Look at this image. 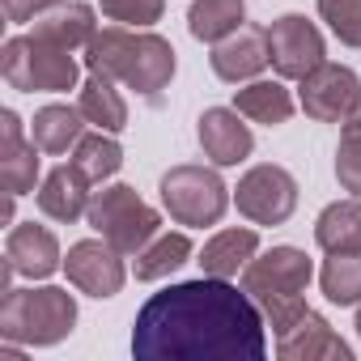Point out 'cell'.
Returning <instances> with one entry per match:
<instances>
[{"mask_svg": "<svg viewBox=\"0 0 361 361\" xmlns=\"http://www.w3.org/2000/svg\"><path fill=\"white\" fill-rule=\"evenodd\" d=\"M340 140H353V145H361V106L344 119V128H340Z\"/></svg>", "mask_w": 361, "mask_h": 361, "instance_id": "cell-32", "label": "cell"}, {"mask_svg": "<svg viewBox=\"0 0 361 361\" xmlns=\"http://www.w3.org/2000/svg\"><path fill=\"white\" fill-rule=\"evenodd\" d=\"M196 136H200V149L213 166H238L255 149L251 123H243V115L234 106H209L196 119Z\"/></svg>", "mask_w": 361, "mask_h": 361, "instance_id": "cell-13", "label": "cell"}, {"mask_svg": "<svg viewBox=\"0 0 361 361\" xmlns=\"http://www.w3.org/2000/svg\"><path fill=\"white\" fill-rule=\"evenodd\" d=\"M81 136H85V115H81V106L47 102V106H39L35 119H30V140H35L43 153H51V157L73 153Z\"/></svg>", "mask_w": 361, "mask_h": 361, "instance_id": "cell-19", "label": "cell"}, {"mask_svg": "<svg viewBox=\"0 0 361 361\" xmlns=\"http://www.w3.org/2000/svg\"><path fill=\"white\" fill-rule=\"evenodd\" d=\"M213 73L230 85H243V81H255L268 64H272V51H268V30L259 26H243L234 30L230 39L213 43V56H209Z\"/></svg>", "mask_w": 361, "mask_h": 361, "instance_id": "cell-14", "label": "cell"}, {"mask_svg": "<svg viewBox=\"0 0 361 361\" xmlns=\"http://www.w3.org/2000/svg\"><path fill=\"white\" fill-rule=\"evenodd\" d=\"M90 188H94V183L81 174L77 161L56 166L43 183H39V213L51 217V221H60V226H73V221H81V217L90 213V200H94Z\"/></svg>", "mask_w": 361, "mask_h": 361, "instance_id": "cell-17", "label": "cell"}, {"mask_svg": "<svg viewBox=\"0 0 361 361\" xmlns=\"http://www.w3.org/2000/svg\"><path fill=\"white\" fill-rule=\"evenodd\" d=\"M314 243L319 251H361V200H336L314 217Z\"/></svg>", "mask_w": 361, "mask_h": 361, "instance_id": "cell-23", "label": "cell"}, {"mask_svg": "<svg viewBox=\"0 0 361 361\" xmlns=\"http://www.w3.org/2000/svg\"><path fill=\"white\" fill-rule=\"evenodd\" d=\"M234 204L251 226H285L298 209V178L276 161H259L238 178Z\"/></svg>", "mask_w": 361, "mask_h": 361, "instance_id": "cell-8", "label": "cell"}, {"mask_svg": "<svg viewBox=\"0 0 361 361\" xmlns=\"http://www.w3.org/2000/svg\"><path fill=\"white\" fill-rule=\"evenodd\" d=\"M319 18L344 47H361V0H319Z\"/></svg>", "mask_w": 361, "mask_h": 361, "instance_id": "cell-28", "label": "cell"}, {"mask_svg": "<svg viewBox=\"0 0 361 361\" xmlns=\"http://www.w3.org/2000/svg\"><path fill=\"white\" fill-rule=\"evenodd\" d=\"M336 178H340L344 192H353L361 200V145L340 140V149H336Z\"/></svg>", "mask_w": 361, "mask_h": 361, "instance_id": "cell-30", "label": "cell"}, {"mask_svg": "<svg viewBox=\"0 0 361 361\" xmlns=\"http://www.w3.org/2000/svg\"><path fill=\"white\" fill-rule=\"evenodd\" d=\"M0 5H5V18L9 22H39L43 13H51L56 5H64V0H0Z\"/></svg>", "mask_w": 361, "mask_h": 361, "instance_id": "cell-31", "label": "cell"}, {"mask_svg": "<svg viewBox=\"0 0 361 361\" xmlns=\"http://www.w3.org/2000/svg\"><path fill=\"white\" fill-rule=\"evenodd\" d=\"M77 106H81L85 123H94V128H102V132H123V128H128V102H123V94L115 90V81L102 77V73H90V77L81 81Z\"/></svg>", "mask_w": 361, "mask_h": 361, "instance_id": "cell-22", "label": "cell"}, {"mask_svg": "<svg viewBox=\"0 0 361 361\" xmlns=\"http://www.w3.org/2000/svg\"><path fill=\"white\" fill-rule=\"evenodd\" d=\"M77 327V298L60 285H30L5 289L0 298V340H13L26 348H51L68 340Z\"/></svg>", "mask_w": 361, "mask_h": 361, "instance_id": "cell-4", "label": "cell"}, {"mask_svg": "<svg viewBox=\"0 0 361 361\" xmlns=\"http://www.w3.org/2000/svg\"><path fill=\"white\" fill-rule=\"evenodd\" d=\"M0 73H5V81L13 90H22V94H68L81 81L77 51L39 39L35 30L13 35L5 47H0Z\"/></svg>", "mask_w": 361, "mask_h": 361, "instance_id": "cell-5", "label": "cell"}, {"mask_svg": "<svg viewBox=\"0 0 361 361\" xmlns=\"http://www.w3.org/2000/svg\"><path fill=\"white\" fill-rule=\"evenodd\" d=\"M73 161L81 166V174L90 178V183H106L111 174H119V166H123V149H119V140H115V132H85L81 140H77V149H73Z\"/></svg>", "mask_w": 361, "mask_h": 361, "instance_id": "cell-27", "label": "cell"}, {"mask_svg": "<svg viewBox=\"0 0 361 361\" xmlns=\"http://www.w3.org/2000/svg\"><path fill=\"white\" fill-rule=\"evenodd\" d=\"M128 255H119L102 234L98 238H81L68 247L64 255V272H68V285L85 298H115L128 281V268H123Z\"/></svg>", "mask_w": 361, "mask_h": 361, "instance_id": "cell-11", "label": "cell"}, {"mask_svg": "<svg viewBox=\"0 0 361 361\" xmlns=\"http://www.w3.org/2000/svg\"><path fill=\"white\" fill-rule=\"evenodd\" d=\"M234 111L251 123H264V128H281L289 123L293 115V94L281 85V81H247L243 90H234Z\"/></svg>", "mask_w": 361, "mask_h": 361, "instance_id": "cell-21", "label": "cell"}, {"mask_svg": "<svg viewBox=\"0 0 361 361\" xmlns=\"http://www.w3.org/2000/svg\"><path fill=\"white\" fill-rule=\"evenodd\" d=\"M243 26H247V5L243 0H196L188 9V30L200 43H221Z\"/></svg>", "mask_w": 361, "mask_h": 361, "instance_id": "cell-25", "label": "cell"}, {"mask_svg": "<svg viewBox=\"0 0 361 361\" xmlns=\"http://www.w3.org/2000/svg\"><path fill=\"white\" fill-rule=\"evenodd\" d=\"M268 51H272V68L281 81H302L327 60V43L319 26L302 13H285L268 26Z\"/></svg>", "mask_w": 361, "mask_h": 361, "instance_id": "cell-10", "label": "cell"}, {"mask_svg": "<svg viewBox=\"0 0 361 361\" xmlns=\"http://www.w3.org/2000/svg\"><path fill=\"white\" fill-rule=\"evenodd\" d=\"M90 230L102 234L119 255H136L145 251L157 234H161V213L153 204H145L136 196V188L128 183H111L102 192H94L90 213H85Z\"/></svg>", "mask_w": 361, "mask_h": 361, "instance_id": "cell-6", "label": "cell"}, {"mask_svg": "<svg viewBox=\"0 0 361 361\" xmlns=\"http://www.w3.org/2000/svg\"><path fill=\"white\" fill-rule=\"evenodd\" d=\"M314 276V264L302 247H272L264 255H255L243 268V289L251 293V302L264 310L272 331H285L302 310H306V285Z\"/></svg>", "mask_w": 361, "mask_h": 361, "instance_id": "cell-3", "label": "cell"}, {"mask_svg": "<svg viewBox=\"0 0 361 361\" xmlns=\"http://www.w3.org/2000/svg\"><path fill=\"white\" fill-rule=\"evenodd\" d=\"M98 9H102V18H106V22L149 30L153 22H161L166 0H98Z\"/></svg>", "mask_w": 361, "mask_h": 361, "instance_id": "cell-29", "label": "cell"}, {"mask_svg": "<svg viewBox=\"0 0 361 361\" xmlns=\"http://www.w3.org/2000/svg\"><path fill=\"white\" fill-rule=\"evenodd\" d=\"M298 106L314 123H344L361 106V77L344 64L323 60L314 73L298 81Z\"/></svg>", "mask_w": 361, "mask_h": 361, "instance_id": "cell-9", "label": "cell"}, {"mask_svg": "<svg viewBox=\"0 0 361 361\" xmlns=\"http://www.w3.org/2000/svg\"><path fill=\"white\" fill-rule=\"evenodd\" d=\"M5 264L26 276V281H47L56 268H64V255H60V238L47 230V226H35V221H22L9 230L5 238Z\"/></svg>", "mask_w": 361, "mask_h": 361, "instance_id": "cell-15", "label": "cell"}, {"mask_svg": "<svg viewBox=\"0 0 361 361\" xmlns=\"http://www.w3.org/2000/svg\"><path fill=\"white\" fill-rule=\"evenodd\" d=\"M264 310L247 289L200 276L153 293L132 323L136 361H264Z\"/></svg>", "mask_w": 361, "mask_h": 361, "instance_id": "cell-1", "label": "cell"}, {"mask_svg": "<svg viewBox=\"0 0 361 361\" xmlns=\"http://www.w3.org/2000/svg\"><path fill=\"white\" fill-rule=\"evenodd\" d=\"M259 255V234L251 230V226H234V230H217L204 247H200V268H204V276H221V281H230V276H238L251 259Z\"/></svg>", "mask_w": 361, "mask_h": 361, "instance_id": "cell-18", "label": "cell"}, {"mask_svg": "<svg viewBox=\"0 0 361 361\" xmlns=\"http://www.w3.org/2000/svg\"><path fill=\"white\" fill-rule=\"evenodd\" d=\"M157 192H161V209L170 213V221L188 226V230L217 226L230 209V188L221 183V174L213 166H196V161L170 166L161 174Z\"/></svg>", "mask_w": 361, "mask_h": 361, "instance_id": "cell-7", "label": "cell"}, {"mask_svg": "<svg viewBox=\"0 0 361 361\" xmlns=\"http://www.w3.org/2000/svg\"><path fill=\"white\" fill-rule=\"evenodd\" d=\"M353 327H357V336H361V302H357V323H353Z\"/></svg>", "mask_w": 361, "mask_h": 361, "instance_id": "cell-33", "label": "cell"}, {"mask_svg": "<svg viewBox=\"0 0 361 361\" xmlns=\"http://www.w3.org/2000/svg\"><path fill=\"white\" fill-rule=\"evenodd\" d=\"M35 35L56 43V47H68V51H85L90 39L98 35V18L90 5H81V0H68V5H56L51 13H43L35 22Z\"/></svg>", "mask_w": 361, "mask_h": 361, "instance_id": "cell-20", "label": "cell"}, {"mask_svg": "<svg viewBox=\"0 0 361 361\" xmlns=\"http://www.w3.org/2000/svg\"><path fill=\"white\" fill-rule=\"evenodd\" d=\"M192 259V238L183 234V230H161L145 251H136L132 255V272H136V281H161V276H170V272H178Z\"/></svg>", "mask_w": 361, "mask_h": 361, "instance_id": "cell-24", "label": "cell"}, {"mask_svg": "<svg viewBox=\"0 0 361 361\" xmlns=\"http://www.w3.org/2000/svg\"><path fill=\"white\" fill-rule=\"evenodd\" d=\"M319 289L331 306H357L361 302V251H336L319 268Z\"/></svg>", "mask_w": 361, "mask_h": 361, "instance_id": "cell-26", "label": "cell"}, {"mask_svg": "<svg viewBox=\"0 0 361 361\" xmlns=\"http://www.w3.org/2000/svg\"><path fill=\"white\" fill-rule=\"evenodd\" d=\"M276 357L281 361H353V348L331 331V323L319 310H302L285 331H276Z\"/></svg>", "mask_w": 361, "mask_h": 361, "instance_id": "cell-12", "label": "cell"}, {"mask_svg": "<svg viewBox=\"0 0 361 361\" xmlns=\"http://www.w3.org/2000/svg\"><path fill=\"white\" fill-rule=\"evenodd\" d=\"M85 68L90 73H102L111 77L115 85L123 90H136L140 98L157 102L161 90L174 81V47L170 39L153 35V30H140V26H102L90 47H85Z\"/></svg>", "mask_w": 361, "mask_h": 361, "instance_id": "cell-2", "label": "cell"}, {"mask_svg": "<svg viewBox=\"0 0 361 361\" xmlns=\"http://www.w3.org/2000/svg\"><path fill=\"white\" fill-rule=\"evenodd\" d=\"M0 183L13 196H30L39 183V145L26 140L22 132V115L18 111H0Z\"/></svg>", "mask_w": 361, "mask_h": 361, "instance_id": "cell-16", "label": "cell"}]
</instances>
